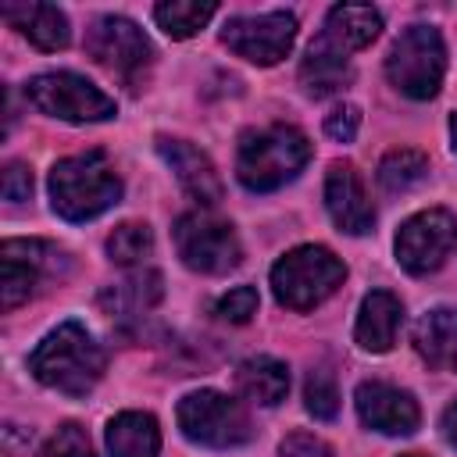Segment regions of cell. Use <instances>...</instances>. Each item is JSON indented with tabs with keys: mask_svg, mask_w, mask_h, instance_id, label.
<instances>
[{
	"mask_svg": "<svg viewBox=\"0 0 457 457\" xmlns=\"http://www.w3.org/2000/svg\"><path fill=\"white\" fill-rule=\"evenodd\" d=\"M107 368L104 346L79 325V321H61L54 332L39 339V346L29 353V371L46 386L64 396H86Z\"/></svg>",
	"mask_w": 457,
	"mask_h": 457,
	"instance_id": "obj_1",
	"label": "cell"
},
{
	"mask_svg": "<svg viewBox=\"0 0 457 457\" xmlns=\"http://www.w3.org/2000/svg\"><path fill=\"white\" fill-rule=\"evenodd\" d=\"M121 200V179L104 150H86L50 168V207L64 221H93Z\"/></svg>",
	"mask_w": 457,
	"mask_h": 457,
	"instance_id": "obj_2",
	"label": "cell"
},
{
	"mask_svg": "<svg viewBox=\"0 0 457 457\" xmlns=\"http://www.w3.org/2000/svg\"><path fill=\"white\" fill-rule=\"evenodd\" d=\"M311 161V139L296 125H264L239 136L236 179L250 193H271L293 182Z\"/></svg>",
	"mask_w": 457,
	"mask_h": 457,
	"instance_id": "obj_3",
	"label": "cell"
},
{
	"mask_svg": "<svg viewBox=\"0 0 457 457\" xmlns=\"http://www.w3.org/2000/svg\"><path fill=\"white\" fill-rule=\"evenodd\" d=\"M346 278V264L318 243L296 246L282 253L271 268V293L289 311H311L321 300H328Z\"/></svg>",
	"mask_w": 457,
	"mask_h": 457,
	"instance_id": "obj_4",
	"label": "cell"
},
{
	"mask_svg": "<svg viewBox=\"0 0 457 457\" xmlns=\"http://www.w3.org/2000/svg\"><path fill=\"white\" fill-rule=\"evenodd\" d=\"M179 428L189 443L211 446V450H232L253 439L250 414L239 400L218 393V389H196L179 400Z\"/></svg>",
	"mask_w": 457,
	"mask_h": 457,
	"instance_id": "obj_5",
	"label": "cell"
},
{
	"mask_svg": "<svg viewBox=\"0 0 457 457\" xmlns=\"http://www.w3.org/2000/svg\"><path fill=\"white\" fill-rule=\"evenodd\" d=\"M389 82L411 100H432L446 75V46L432 25H411L396 36L386 57Z\"/></svg>",
	"mask_w": 457,
	"mask_h": 457,
	"instance_id": "obj_6",
	"label": "cell"
},
{
	"mask_svg": "<svg viewBox=\"0 0 457 457\" xmlns=\"http://www.w3.org/2000/svg\"><path fill=\"white\" fill-rule=\"evenodd\" d=\"M25 96L36 111L61 118V121H107L118 114L114 96H107L100 86H93L89 79L75 75V71H43L36 79H29Z\"/></svg>",
	"mask_w": 457,
	"mask_h": 457,
	"instance_id": "obj_7",
	"label": "cell"
},
{
	"mask_svg": "<svg viewBox=\"0 0 457 457\" xmlns=\"http://www.w3.org/2000/svg\"><path fill=\"white\" fill-rule=\"evenodd\" d=\"M171 236H175V250H179L182 264L200 275H225L243 261L236 228L214 214H204V211L182 214L171 228Z\"/></svg>",
	"mask_w": 457,
	"mask_h": 457,
	"instance_id": "obj_8",
	"label": "cell"
},
{
	"mask_svg": "<svg viewBox=\"0 0 457 457\" xmlns=\"http://www.w3.org/2000/svg\"><path fill=\"white\" fill-rule=\"evenodd\" d=\"M86 54L132 89L154 61V46L143 36V29L121 14H104L86 29Z\"/></svg>",
	"mask_w": 457,
	"mask_h": 457,
	"instance_id": "obj_9",
	"label": "cell"
},
{
	"mask_svg": "<svg viewBox=\"0 0 457 457\" xmlns=\"http://www.w3.org/2000/svg\"><path fill=\"white\" fill-rule=\"evenodd\" d=\"M296 39V14L264 11V14H236L221 29V43L253 64H278Z\"/></svg>",
	"mask_w": 457,
	"mask_h": 457,
	"instance_id": "obj_10",
	"label": "cell"
},
{
	"mask_svg": "<svg viewBox=\"0 0 457 457\" xmlns=\"http://www.w3.org/2000/svg\"><path fill=\"white\" fill-rule=\"evenodd\" d=\"M457 243V218L443 207L411 214L396 232V261L411 275H428L443 268Z\"/></svg>",
	"mask_w": 457,
	"mask_h": 457,
	"instance_id": "obj_11",
	"label": "cell"
},
{
	"mask_svg": "<svg viewBox=\"0 0 457 457\" xmlns=\"http://www.w3.org/2000/svg\"><path fill=\"white\" fill-rule=\"evenodd\" d=\"M64 264V253L54 243L43 239H7L0 246V300L4 311H14L25 303L39 282L43 271H54Z\"/></svg>",
	"mask_w": 457,
	"mask_h": 457,
	"instance_id": "obj_12",
	"label": "cell"
},
{
	"mask_svg": "<svg viewBox=\"0 0 457 457\" xmlns=\"http://www.w3.org/2000/svg\"><path fill=\"white\" fill-rule=\"evenodd\" d=\"M353 403H357V418H361L368 428L382 432V436H411V432H418V425H421V407H418V400H414L407 389L389 386V382H382V378L361 382L357 393H353Z\"/></svg>",
	"mask_w": 457,
	"mask_h": 457,
	"instance_id": "obj_13",
	"label": "cell"
},
{
	"mask_svg": "<svg viewBox=\"0 0 457 457\" xmlns=\"http://www.w3.org/2000/svg\"><path fill=\"white\" fill-rule=\"evenodd\" d=\"M325 207L339 232L364 236L375 228V207L364 193V182L350 161H332L325 171Z\"/></svg>",
	"mask_w": 457,
	"mask_h": 457,
	"instance_id": "obj_14",
	"label": "cell"
},
{
	"mask_svg": "<svg viewBox=\"0 0 457 457\" xmlns=\"http://www.w3.org/2000/svg\"><path fill=\"white\" fill-rule=\"evenodd\" d=\"M157 154L161 161L175 171L179 186L204 207H214L221 200V179L211 164V157L204 150H196L186 139H171V136H157Z\"/></svg>",
	"mask_w": 457,
	"mask_h": 457,
	"instance_id": "obj_15",
	"label": "cell"
},
{
	"mask_svg": "<svg viewBox=\"0 0 457 457\" xmlns=\"http://www.w3.org/2000/svg\"><path fill=\"white\" fill-rule=\"evenodd\" d=\"M400 325H403V303L389 289H371L361 300L353 339L368 353H386V350H393V343L400 336Z\"/></svg>",
	"mask_w": 457,
	"mask_h": 457,
	"instance_id": "obj_16",
	"label": "cell"
},
{
	"mask_svg": "<svg viewBox=\"0 0 457 457\" xmlns=\"http://www.w3.org/2000/svg\"><path fill=\"white\" fill-rule=\"evenodd\" d=\"M382 29V14L368 4H336L328 14H325V25L318 32V43L332 46L336 54H353V50H364Z\"/></svg>",
	"mask_w": 457,
	"mask_h": 457,
	"instance_id": "obj_17",
	"label": "cell"
},
{
	"mask_svg": "<svg viewBox=\"0 0 457 457\" xmlns=\"http://www.w3.org/2000/svg\"><path fill=\"white\" fill-rule=\"evenodd\" d=\"M0 18L11 21L32 46L39 50H64L68 39H71V29H68V18L61 7L54 4H4L0 7Z\"/></svg>",
	"mask_w": 457,
	"mask_h": 457,
	"instance_id": "obj_18",
	"label": "cell"
},
{
	"mask_svg": "<svg viewBox=\"0 0 457 457\" xmlns=\"http://www.w3.org/2000/svg\"><path fill=\"white\" fill-rule=\"evenodd\" d=\"M414 350L436 371H457V307H432L414 325Z\"/></svg>",
	"mask_w": 457,
	"mask_h": 457,
	"instance_id": "obj_19",
	"label": "cell"
},
{
	"mask_svg": "<svg viewBox=\"0 0 457 457\" xmlns=\"http://www.w3.org/2000/svg\"><path fill=\"white\" fill-rule=\"evenodd\" d=\"M111 457H161V428L146 411H121L107 425Z\"/></svg>",
	"mask_w": 457,
	"mask_h": 457,
	"instance_id": "obj_20",
	"label": "cell"
},
{
	"mask_svg": "<svg viewBox=\"0 0 457 457\" xmlns=\"http://www.w3.org/2000/svg\"><path fill=\"white\" fill-rule=\"evenodd\" d=\"M236 389L250 403L275 407L289 393V368L282 361H275V357H250V361H243L236 368Z\"/></svg>",
	"mask_w": 457,
	"mask_h": 457,
	"instance_id": "obj_21",
	"label": "cell"
},
{
	"mask_svg": "<svg viewBox=\"0 0 457 457\" xmlns=\"http://www.w3.org/2000/svg\"><path fill=\"white\" fill-rule=\"evenodd\" d=\"M350 79H353V68H350L346 54H336L332 46H325L318 39L307 46V57L300 61V82L311 96L339 93L343 86H350Z\"/></svg>",
	"mask_w": 457,
	"mask_h": 457,
	"instance_id": "obj_22",
	"label": "cell"
},
{
	"mask_svg": "<svg viewBox=\"0 0 457 457\" xmlns=\"http://www.w3.org/2000/svg\"><path fill=\"white\" fill-rule=\"evenodd\" d=\"M214 4L211 0H168L154 7V21L164 29V36L171 39H189L196 36L211 18H214Z\"/></svg>",
	"mask_w": 457,
	"mask_h": 457,
	"instance_id": "obj_23",
	"label": "cell"
},
{
	"mask_svg": "<svg viewBox=\"0 0 457 457\" xmlns=\"http://www.w3.org/2000/svg\"><path fill=\"white\" fill-rule=\"evenodd\" d=\"M425 175H428V157L421 150H411V146L389 150L378 161V182L386 193H403V189L418 186Z\"/></svg>",
	"mask_w": 457,
	"mask_h": 457,
	"instance_id": "obj_24",
	"label": "cell"
},
{
	"mask_svg": "<svg viewBox=\"0 0 457 457\" xmlns=\"http://www.w3.org/2000/svg\"><path fill=\"white\" fill-rule=\"evenodd\" d=\"M107 253L114 264L121 268H136L146 264V257L154 253V232L146 221H121L111 236H107Z\"/></svg>",
	"mask_w": 457,
	"mask_h": 457,
	"instance_id": "obj_25",
	"label": "cell"
},
{
	"mask_svg": "<svg viewBox=\"0 0 457 457\" xmlns=\"http://www.w3.org/2000/svg\"><path fill=\"white\" fill-rule=\"evenodd\" d=\"M303 407L318 421H332L339 414V389H336V378L325 368L307 375V382H303Z\"/></svg>",
	"mask_w": 457,
	"mask_h": 457,
	"instance_id": "obj_26",
	"label": "cell"
},
{
	"mask_svg": "<svg viewBox=\"0 0 457 457\" xmlns=\"http://www.w3.org/2000/svg\"><path fill=\"white\" fill-rule=\"evenodd\" d=\"M214 314H218L221 321H228V325L250 321V318L257 314V289H253V286H236V289H228L225 296H218Z\"/></svg>",
	"mask_w": 457,
	"mask_h": 457,
	"instance_id": "obj_27",
	"label": "cell"
},
{
	"mask_svg": "<svg viewBox=\"0 0 457 457\" xmlns=\"http://www.w3.org/2000/svg\"><path fill=\"white\" fill-rule=\"evenodd\" d=\"M43 457H96V453H93V443H89L86 428L68 421V425H61L54 432V439L43 450Z\"/></svg>",
	"mask_w": 457,
	"mask_h": 457,
	"instance_id": "obj_28",
	"label": "cell"
},
{
	"mask_svg": "<svg viewBox=\"0 0 457 457\" xmlns=\"http://www.w3.org/2000/svg\"><path fill=\"white\" fill-rule=\"evenodd\" d=\"M357 129H361V111L353 104H339L325 118V136L336 139V143H350L357 136Z\"/></svg>",
	"mask_w": 457,
	"mask_h": 457,
	"instance_id": "obj_29",
	"label": "cell"
},
{
	"mask_svg": "<svg viewBox=\"0 0 457 457\" xmlns=\"http://www.w3.org/2000/svg\"><path fill=\"white\" fill-rule=\"evenodd\" d=\"M278 457H336V450L325 439L311 436V432H293V436L282 439Z\"/></svg>",
	"mask_w": 457,
	"mask_h": 457,
	"instance_id": "obj_30",
	"label": "cell"
},
{
	"mask_svg": "<svg viewBox=\"0 0 457 457\" xmlns=\"http://www.w3.org/2000/svg\"><path fill=\"white\" fill-rule=\"evenodd\" d=\"M0 189H4V200H11V204H21V200H29L32 196V171L25 168V164H7L4 168V182H0Z\"/></svg>",
	"mask_w": 457,
	"mask_h": 457,
	"instance_id": "obj_31",
	"label": "cell"
},
{
	"mask_svg": "<svg viewBox=\"0 0 457 457\" xmlns=\"http://www.w3.org/2000/svg\"><path fill=\"white\" fill-rule=\"evenodd\" d=\"M439 428H443V439H446V443L457 450V400H453V403L443 411V421H439Z\"/></svg>",
	"mask_w": 457,
	"mask_h": 457,
	"instance_id": "obj_32",
	"label": "cell"
},
{
	"mask_svg": "<svg viewBox=\"0 0 457 457\" xmlns=\"http://www.w3.org/2000/svg\"><path fill=\"white\" fill-rule=\"evenodd\" d=\"M450 139H453V154H457V114L450 118Z\"/></svg>",
	"mask_w": 457,
	"mask_h": 457,
	"instance_id": "obj_33",
	"label": "cell"
},
{
	"mask_svg": "<svg viewBox=\"0 0 457 457\" xmlns=\"http://www.w3.org/2000/svg\"><path fill=\"white\" fill-rule=\"evenodd\" d=\"M400 457H425V453H400Z\"/></svg>",
	"mask_w": 457,
	"mask_h": 457,
	"instance_id": "obj_34",
	"label": "cell"
}]
</instances>
